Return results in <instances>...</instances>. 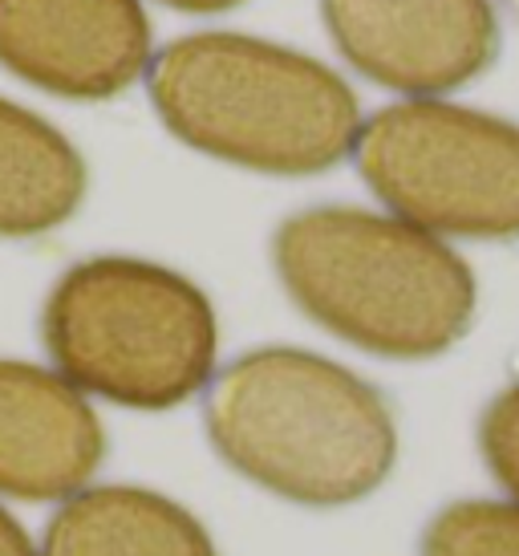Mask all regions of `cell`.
<instances>
[{"label": "cell", "instance_id": "7", "mask_svg": "<svg viewBox=\"0 0 519 556\" xmlns=\"http://www.w3.org/2000/svg\"><path fill=\"white\" fill-rule=\"evenodd\" d=\"M142 0H0V65L37 90L106 102L151 65Z\"/></svg>", "mask_w": 519, "mask_h": 556}, {"label": "cell", "instance_id": "2", "mask_svg": "<svg viewBox=\"0 0 519 556\" xmlns=\"http://www.w3.org/2000/svg\"><path fill=\"white\" fill-rule=\"evenodd\" d=\"M203 418L240 476L308 508L366 500L397 459V422L382 390L292 345H264L224 366Z\"/></svg>", "mask_w": 519, "mask_h": 556}, {"label": "cell", "instance_id": "3", "mask_svg": "<svg viewBox=\"0 0 519 556\" xmlns=\"http://www.w3.org/2000/svg\"><path fill=\"white\" fill-rule=\"evenodd\" d=\"M147 93L179 142L264 175H321L353 155L362 130L337 70L248 33L175 37L147 65Z\"/></svg>", "mask_w": 519, "mask_h": 556}, {"label": "cell", "instance_id": "11", "mask_svg": "<svg viewBox=\"0 0 519 556\" xmlns=\"http://www.w3.org/2000/svg\"><path fill=\"white\" fill-rule=\"evenodd\" d=\"M422 556H519L516 500H455L422 532Z\"/></svg>", "mask_w": 519, "mask_h": 556}, {"label": "cell", "instance_id": "13", "mask_svg": "<svg viewBox=\"0 0 519 556\" xmlns=\"http://www.w3.org/2000/svg\"><path fill=\"white\" fill-rule=\"evenodd\" d=\"M0 556H37L29 536H25V528L16 525L4 508H0Z\"/></svg>", "mask_w": 519, "mask_h": 556}, {"label": "cell", "instance_id": "9", "mask_svg": "<svg viewBox=\"0 0 519 556\" xmlns=\"http://www.w3.org/2000/svg\"><path fill=\"white\" fill-rule=\"evenodd\" d=\"M41 556H215V544L167 495L90 488L65 500L49 520Z\"/></svg>", "mask_w": 519, "mask_h": 556}, {"label": "cell", "instance_id": "5", "mask_svg": "<svg viewBox=\"0 0 519 556\" xmlns=\"http://www.w3.org/2000/svg\"><path fill=\"white\" fill-rule=\"evenodd\" d=\"M369 191L414 228L519 240V126L443 98L382 106L353 142Z\"/></svg>", "mask_w": 519, "mask_h": 556}, {"label": "cell", "instance_id": "10", "mask_svg": "<svg viewBox=\"0 0 519 556\" xmlns=\"http://www.w3.org/2000/svg\"><path fill=\"white\" fill-rule=\"evenodd\" d=\"M86 200V159L41 114L0 98V236L62 228Z\"/></svg>", "mask_w": 519, "mask_h": 556}, {"label": "cell", "instance_id": "1", "mask_svg": "<svg viewBox=\"0 0 519 556\" xmlns=\"http://www.w3.org/2000/svg\"><path fill=\"white\" fill-rule=\"evenodd\" d=\"M273 264L296 309L366 354L422 362L471 333V264L397 216L305 207L276 228Z\"/></svg>", "mask_w": 519, "mask_h": 556}, {"label": "cell", "instance_id": "15", "mask_svg": "<svg viewBox=\"0 0 519 556\" xmlns=\"http://www.w3.org/2000/svg\"><path fill=\"white\" fill-rule=\"evenodd\" d=\"M499 4H504L507 13H511V16H516V21H519V0H499Z\"/></svg>", "mask_w": 519, "mask_h": 556}, {"label": "cell", "instance_id": "4", "mask_svg": "<svg viewBox=\"0 0 519 556\" xmlns=\"http://www.w3.org/2000/svg\"><path fill=\"white\" fill-rule=\"evenodd\" d=\"M41 338L69 387L118 406L167 410L207 387L219 325L207 293L183 273L135 256H93L53 285Z\"/></svg>", "mask_w": 519, "mask_h": 556}, {"label": "cell", "instance_id": "14", "mask_svg": "<svg viewBox=\"0 0 519 556\" xmlns=\"http://www.w3.org/2000/svg\"><path fill=\"white\" fill-rule=\"evenodd\" d=\"M159 4H170V9H179V13L212 16V13H228V9H240L244 0H159Z\"/></svg>", "mask_w": 519, "mask_h": 556}, {"label": "cell", "instance_id": "6", "mask_svg": "<svg viewBox=\"0 0 519 556\" xmlns=\"http://www.w3.org/2000/svg\"><path fill=\"white\" fill-rule=\"evenodd\" d=\"M321 16L362 78L410 98L458 90L499 53L491 0H321Z\"/></svg>", "mask_w": 519, "mask_h": 556}, {"label": "cell", "instance_id": "8", "mask_svg": "<svg viewBox=\"0 0 519 556\" xmlns=\"http://www.w3.org/2000/svg\"><path fill=\"white\" fill-rule=\"evenodd\" d=\"M102 451L106 434L81 390L29 362H0V495H77Z\"/></svg>", "mask_w": 519, "mask_h": 556}, {"label": "cell", "instance_id": "12", "mask_svg": "<svg viewBox=\"0 0 519 556\" xmlns=\"http://www.w3.org/2000/svg\"><path fill=\"white\" fill-rule=\"evenodd\" d=\"M479 455L495 483L519 504V382L488 402L479 418Z\"/></svg>", "mask_w": 519, "mask_h": 556}]
</instances>
